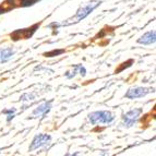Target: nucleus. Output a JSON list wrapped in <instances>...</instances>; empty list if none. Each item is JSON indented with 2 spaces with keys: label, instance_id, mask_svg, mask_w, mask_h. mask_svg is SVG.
Masks as SVG:
<instances>
[{
  "label": "nucleus",
  "instance_id": "1",
  "mask_svg": "<svg viewBox=\"0 0 156 156\" xmlns=\"http://www.w3.org/2000/svg\"><path fill=\"white\" fill-rule=\"evenodd\" d=\"M90 120L92 123H110L114 120V115L110 112H95L90 114Z\"/></svg>",
  "mask_w": 156,
  "mask_h": 156
},
{
  "label": "nucleus",
  "instance_id": "2",
  "mask_svg": "<svg viewBox=\"0 0 156 156\" xmlns=\"http://www.w3.org/2000/svg\"><path fill=\"white\" fill-rule=\"evenodd\" d=\"M99 1H92V2H89L87 5H85L84 7H82V8L79 9V11L76 12V16H74V20H76V22L80 21L81 19H84L86 16H89L90 12H92V11L94 10V9L96 8L97 5H99Z\"/></svg>",
  "mask_w": 156,
  "mask_h": 156
},
{
  "label": "nucleus",
  "instance_id": "3",
  "mask_svg": "<svg viewBox=\"0 0 156 156\" xmlns=\"http://www.w3.org/2000/svg\"><path fill=\"white\" fill-rule=\"evenodd\" d=\"M50 141H51L50 135L38 134V135H36V136L34 138V140H33V142H32L30 150H31V151H34V150L41 148V147H43V146H45V145H48V144L50 143Z\"/></svg>",
  "mask_w": 156,
  "mask_h": 156
},
{
  "label": "nucleus",
  "instance_id": "4",
  "mask_svg": "<svg viewBox=\"0 0 156 156\" xmlns=\"http://www.w3.org/2000/svg\"><path fill=\"white\" fill-rule=\"evenodd\" d=\"M141 112H142V109H140V108L130 110L129 112H127V114L123 116V123H125V127H127V128L132 127V126L136 122V120H138Z\"/></svg>",
  "mask_w": 156,
  "mask_h": 156
},
{
  "label": "nucleus",
  "instance_id": "5",
  "mask_svg": "<svg viewBox=\"0 0 156 156\" xmlns=\"http://www.w3.org/2000/svg\"><path fill=\"white\" fill-rule=\"evenodd\" d=\"M153 92V89H146V87H135V89H130L126 93L127 98H139V97H143L147 95L148 93Z\"/></svg>",
  "mask_w": 156,
  "mask_h": 156
},
{
  "label": "nucleus",
  "instance_id": "6",
  "mask_svg": "<svg viewBox=\"0 0 156 156\" xmlns=\"http://www.w3.org/2000/svg\"><path fill=\"white\" fill-rule=\"evenodd\" d=\"M156 33L155 31H151V32H147L143 35V36L139 38L138 43L140 44H143V45H151V44H154L156 41Z\"/></svg>",
  "mask_w": 156,
  "mask_h": 156
},
{
  "label": "nucleus",
  "instance_id": "7",
  "mask_svg": "<svg viewBox=\"0 0 156 156\" xmlns=\"http://www.w3.org/2000/svg\"><path fill=\"white\" fill-rule=\"evenodd\" d=\"M51 108V103H44V104L39 105L36 109L33 112L34 117H38V116H45L47 112H49Z\"/></svg>",
  "mask_w": 156,
  "mask_h": 156
},
{
  "label": "nucleus",
  "instance_id": "8",
  "mask_svg": "<svg viewBox=\"0 0 156 156\" xmlns=\"http://www.w3.org/2000/svg\"><path fill=\"white\" fill-rule=\"evenodd\" d=\"M13 54H14V50H13L11 47L0 49V63L7 62V61L13 56Z\"/></svg>",
  "mask_w": 156,
  "mask_h": 156
},
{
  "label": "nucleus",
  "instance_id": "9",
  "mask_svg": "<svg viewBox=\"0 0 156 156\" xmlns=\"http://www.w3.org/2000/svg\"><path fill=\"white\" fill-rule=\"evenodd\" d=\"M35 31V30H32L31 32H30V29H26V30H22V31H16L14 32L13 34H11V37H13L14 39H24V38H27V37H30L33 34V32Z\"/></svg>",
  "mask_w": 156,
  "mask_h": 156
},
{
  "label": "nucleus",
  "instance_id": "10",
  "mask_svg": "<svg viewBox=\"0 0 156 156\" xmlns=\"http://www.w3.org/2000/svg\"><path fill=\"white\" fill-rule=\"evenodd\" d=\"M37 0H22V2L24 3V5H33V2H35Z\"/></svg>",
  "mask_w": 156,
  "mask_h": 156
},
{
  "label": "nucleus",
  "instance_id": "11",
  "mask_svg": "<svg viewBox=\"0 0 156 156\" xmlns=\"http://www.w3.org/2000/svg\"><path fill=\"white\" fill-rule=\"evenodd\" d=\"M80 72H81V74H82V76H85V69H84V68H81Z\"/></svg>",
  "mask_w": 156,
  "mask_h": 156
}]
</instances>
